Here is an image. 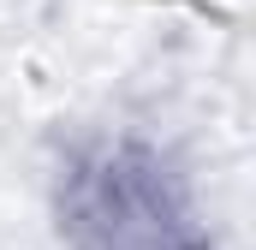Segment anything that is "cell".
<instances>
[{"label": "cell", "instance_id": "cell-1", "mask_svg": "<svg viewBox=\"0 0 256 250\" xmlns=\"http://www.w3.org/2000/svg\"><path fill=\"white\" fill-rule=\"evenodd\" d=\"M54 226L66 250H214L191 173L143 131H90L66 149Z\"/></svg>", "mask_w": 256, "mask_h": 250}]
</instances>
